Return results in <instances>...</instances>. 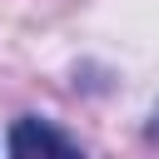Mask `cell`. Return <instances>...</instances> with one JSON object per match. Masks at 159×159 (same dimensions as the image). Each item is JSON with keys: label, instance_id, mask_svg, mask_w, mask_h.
Masks as SVG:
<instances>
[{"label": "cell", "instance_id": "cell-1", "mask_svg": "<svg viewBox=\"0 0 159 159\" xmlns=\"http://www.w3.org/2000/svg\"><path fill=\"white\" fill-rule=\"evenodd\" d=\"M10 154H75V144L55 134L45 119H20L10 129Z\"/></svg>", "mask_w": 159, "mask_h": 159}]
</instances>
